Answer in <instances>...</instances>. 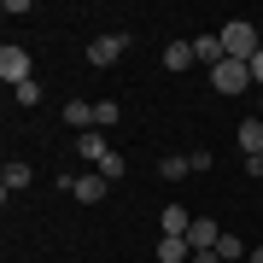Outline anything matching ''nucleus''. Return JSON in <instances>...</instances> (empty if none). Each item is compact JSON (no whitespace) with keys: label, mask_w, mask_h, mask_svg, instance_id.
<instances>
[{"label":"nucleus","mask_w":263,"mask_h":263,"mask_svg":"<svg viewBox=\"0 0 263 263\" xmlns=\"http://www.w3.org/2000/svg\"><path fill=\"white\" fill-rule=\"evenodd\" d=\"M216 35H222V53H228V59H240V65H252V59L263 53V41H257L252 18H228L222 29H216Z\"/></svg>","instance_id":"1"},{"label":"nucleus","mask_w":263,"mask_h":263,"mask_svg":"<svg viewBox=\"0 0 263 263\" xmlns=\"http://www.w3.org/2000/svg\"><path fill=\"white\" fill-rule=\"evenodd\" d=\"M123 53H129V35H123V29H111V35H94V41H88V65H94V70H111Z\"/></svg>","instance_id":"2"},{"label":"nucleus","mask_w":263,"mask_h":263,"mask_svg":"<svg viewBox=\"0 0 263 263\" xmlns=\"http://www.w3.org/2000/svg\"><path fill=\"white\" fill-rule=\"evenodd\" d=\"M246 82H252V65H240V59H222V65L211 70L216 94H246Z\"/></svg>","instance_id":"3"},{"label":"nucleus","mask_w":263,"mask_h":263,"mask_svg":"<svg viewBox=\"0 0 263 263\" xmlns=\"http://www.w3.org/2000/svg\"><path fill=\"white\" fill-rule=\"evenodd\" d=\"M0 82H6V88H24V82H29V53L12 47V41L0 47Z\"/></svg>","instance_id":"4"},{"label":"nucleus","mask_w":263,"mask_h":263,"mask_svg":"<svg viewBox=\"0 0 263 263\" xmlns=\"http://www.w3.org/2000/svg\"><path fill=\"white\" fill-rule=\"evenodd\" d=\"M29 181H35V170H29L24 158H12L6 170H0V193H6V199H12V193H24Z\"/></svg>","instance_id":"5"},{"label":"nucleus","mask_w":263,"mask_h":263,"mask_svg":"<svg viewBox=\"0 0 263 263\" xmlns=\"http://www.w3.org/2000/svg\"><path fill=\"white\" fill-rule=\"evenodd\" d=\"M76 152H82V158L100 170L105 158H111V146H105V129H88V135H76Z\"/></svg>","instance_id":"6"},{"label":"nucleus","mask_w":263,"mask_h":263,"mask_svg":"<svg viewBox=\"0 0 263 263\" xmlns=\"http://www.w3.org/2000/svg\"><path fill=\"white\" fill-rule=\"evenodd\" d=\"M216 240H222V228H216L211 216H193V228H187V246H193V252H216Z\"/></svg>","instance_id":"7"},{"label":"nucleus","mask_w":263,"mask_h":263,"mask_svg":"<svg viewBox=\"0 0 263 263\" xmlns=\"http://www.w3.org/2000/svg\"><path fill=\"white\" fill-rule=\"evenodd\" d=\"M152 252H158V263H193V246L181 240V234H158Z\"/></svg>","instance_id":"8"},{"label":"nucleus","mask_w":263,"mask_h":263,"mask_svg":"<svg viewBox=\"0 0 263 263\" xmlns=\"http://www.w3.org/2000/svg\"><path fill=\"white\" fill-rule=\"evenodd\" d=\"M59 117H65L76 135H88V129H94V105H88V100H65V111H59Z\"/></svg>","instance_id":"9"},{"label":"nucleus","mask_w":263,"mask_h":263,"mask_svg":"<svg viewBox=\"0 0 263 263\" xmlns=\"http://www.w3.org/2000/svg\"><path fill=\"white\" fill-rule=\"evenodd\" d=\"M193 59H199V65H211V70H216V65L228 59V53H222V35H193Z\"/></svg>","instance_id":"10"},{"label":"nucleus","mask_w":263,"mask_h":263,"mask_svg":"<svg viewBox=\"0 0 263 263\" xmlns=\"http://www.w3.org/2000/svg\"><path fill=\"white\" fill-rule=\"evenodd\" d=\"M240 152H246V158H263V117H246L240 123Z\"/></svg>","instance_id":"11"},{"label":"nucleus","mask_w":263,"mask_h":263,"mask_svg":"<svg viewBox=\"0 0 263 263\" xmlns=\"http://www.w3.org/2000/svg\"><path fill=\"white\" fill-rule=\"evenodd\" d=\"M70 193L82 199V205H100V199H105V176H100V170H94V176H76Z\"/></svg>","instance_id":"12"},{"label":"nucleus","mask_w":263,"mask_h":263,"mask_svg":"<svg viewBox=\"0 0 263 263\" xmlns=\"http://www.w3.org/2000/svg\"><path fill=\"white\" fill-rule=\"evenodd\" d=\"M187 228H193V216H187V211H181V205H164L158 234H181V240H187Z\"/></svg>","instance_id":"13"},{"label":"nucleus","mask_w":263,"mask_h":263,"mask_svg":"<svg viewBox=\"0 0 263 263\" xmlns=\"http://www.w3.org/2000/svg\"><path fill=\"white\" fill-rule=\"evenodd\" d=\"M164 70H193V41H170L164 47Z\"/></svg>","instance_id":"14"},{"label":"nucleus","mask_w":263,"mask_h":263,"mask_svg":"<svg viewBox=\"0 0 263 263\" xmlns=\"http://www.w3.org/2000/svg\"><path fill=\"white\" fill-rule=\"evenodd\" d=\"M158 176H164V181H181V176H193V158H187V152H170V158H158Z\"/></svg>","instance_id":"15"},{"label":"nucleus","mask_w":263,"mask_h":263,"mask_svg":"<svg viewBox=\"0 0 263 263\" xmlns=\"http://www.w3.org/2000/svg\"><path fill=\"white\" fill-rule=\"evenodd\" d=\"M216 257H222V263H246L252 252H246V240H240V234H228V228H222V240H216Z\"/></svg>","instance_id":"16"},{"label":"nucleus","mask_w":263,"mask_h":263,"mask_svg":"<svg viewBox=\"0 0 263 263\" xmlns=\"http://www.w3.org/2000/svg\"><path fill=\"white\" fill-rule=\"evenodd\" d=\"M12 100H18V105H41V82H35V76H29L24 88H12Z\"/></svg>","instance_id":"17"},{"label":"nucleus","mask_w":263,"mask_h":263,"mask_svg":"<svg viewBox=\"0 0 263 263\" xmlns=\"http://www.w3.org/2000/svg\"><path fill=\"white\" fill-rule=\"evenodd\" d=\"M117 117H123V111H117V105H111V100H100V105H94V129H111V123H117Z\"/></svg>","instance_id":"18"},{"label":"nucleus","mask_w":263,"mask_h":263,"mask_svg":"<svg viewBox=\"0 0 263 263\" xmlns=\"http://www.w3.org/2000/svg\"><path fill=\"white\" fill-rule=\"evenodd\" d=\"M123 170H129V164H123V158H117V152H111V158H105V164H100V176H105V181H117V176H123Z\"/></svg>","instance_id":"19"},{"label":"nucleus","mask_w":263,"mask_h":263,"mask_svg":"<svg viewBox=\"0 0 263 263\" xmlns=\"http://www.w3.org/2000/svg\"><path fill=\"white\" fill-rule=\"evenodd\" d=\"M252 82H257V88H263V53H257V59H252Z\"/></svg>","instance_id":"20"},{"label":"nucleus","mask_w":263,"mask_h":263,"mask_svg":"<svg viewBox=\"0 0 263 263\" xmlns=\"http://www.w3.org/2000/svg\"><path fill=\"white\" fill-rule=\"evenodd\" d=\"M193 263H222V257H216V252H193Z\"/></svg>","instance_id":"21"},{"label":"nucleus","mask_w":263,"mask_h":263,"mask_svg":"<svg viewBox=\"0 0 263 263\" xmlns=\"http://www.w3.org/2000/svg\"><path fill=\"white\" fill-rule=\"evenodd\" d=\"M246 263H263V246H252V257H246Z\"/></svg>","instance_id":"22"}]
</instances>
